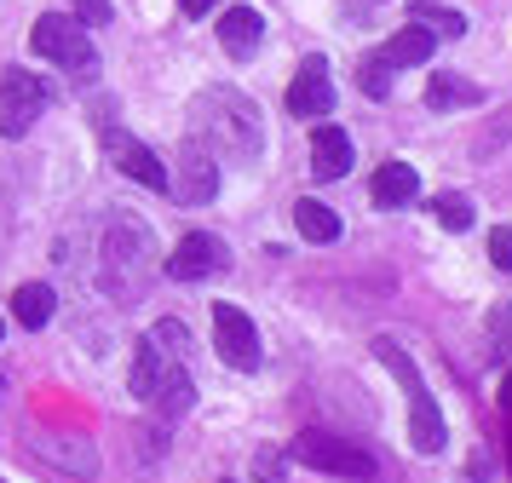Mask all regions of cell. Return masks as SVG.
<instances>
[{
    "label": "cell",
    "instance_id": "3957f363",
    "mask_svg": "<svg viewBox=\"0 0 512 483\" xmlns=\"http://www.w3.org/2000/svg\"><path fill=\"white\" fill-rule=\"evenodd\" d=\"M374 357L392 368L397 380H403V391H409V443H415L420 455H438L443 443H449V426H443V409L432 403V391H426V380H420V368L409 363V351H403L392 334H380V340H374Z\"/></svg>",
    "mask_w": 512,
    "mask_h": 483
},
{
    "label": "cell",
    "instance_id": "484cf974",
    "mask_svg": "<svg viewBox=\"0 0 512 483\" xmlns=\"http://www.w3.org/2000/svg\"><path fill=\"white\" fill-rule=\"evenodd\" d=\"M75 18L87 23V29H104V23L116 18V6L110 0H75Z\"/></svg>",
    "mask_w": 512,
    "mask_h": 483
},
{
    "label": "cell",
    "instance_id": "9c48e42d",
    "mask_svg": "<svg viewBox=\"0 0 512 483\" xmlns=\"http://www.w3.org/2000/svg\"><path fill=\"white\" fill-rule=\"evenodd\" d=\"M167 271L179 276V282H208V276L231 271V248H225L219 236H208V230H190L185 242L173 248V259H167Z\"/></svg>",
    "mask_w": 512,
    "mask_h": 483
},
{
    "label": "cell",
    "instance_id": "7402d4cb",
    "mask_svg": "<svg viewBox=\"0 0 512 483\" xmlns=\"http://www.w3.org/2000/svg\"><path fill=\"white\" fill-rule=\"evenodd\" d=\"M489 357H512V305H495L489 311Z\"/></svg>",
    "mask_w": 512,
    "mask_h": 483
},
{
    "label": "cell",
    "instance_id": "d6a6232c",
    "mask_svg": "<svg viewBox=\"0 0 512 483\" xmlns=\"http://www.w3.org/2000/svg\"><path fill=\"white\" fill-rule=\"evenodd\" d=\"M0 483H6V478H0Z\"/></svg>",
    "mask_w": 512,
    "mask_h": 483
},
{
    "label": "cell",
    "instance_id": "7a4b0ae2",
    "mask_svg": "<svg viewBox=\"0 0 512 483\" xmlns=\"http://www.w3.org/2000/svg\"><path fill=\"white\" fill-rule=\"evenodd\" d=\"M156 276H162V248H156L150 225L133 219V213L110 219L104 248H98V288L116 299V305H133V299H144V288Z\"/></svg>",
    "mask_w": 512,
    "mask_h": 483
},
{
    "label": "cell",
    "instance_id": "ffe728a7",
    "mask_svg": "<svg viewBox=\"0 0 512 483\" xmlns=\"http://www.w3.org/2000/svg\"><path fill=\"white\" fill-rule=\"evenodd\" d=\"M409 18L426 23L432 35H443V41H455V35H466V18L455 12V6H438V0H409Z\"/></svg>",
    "mask_w": 512,
    "mask_h": 483
},
{
    "label": "cell",
    "instance_id": "44dd1931",
    "mask_svg": "<svg viewBox=\"0 0 512 483\" xmlns=\"http://www.w3.org/2000/svg\"><path fill=\"white\" fill-rule=\"evenodd\" d=\"M432 213H438L443 230H472V219H478L472 196H455V190H449V196H438V202H432Z\"/></svg>",
    "mask_w": 512,
    "mask_h": 483
},
{
    "label": "cell",
    "instance_id": "4dcf8cb0",
    "mask_svg": "<svg viewBox=\"0 0 512 483\" xmlns=\"http://www.w3.org/2000/svg\"><path fill=\"white\" fill-rule=\"evenodd\" d=\"M0 334H6V322H0Z\"/></svg>",
    "mask_w": 512,
    "mask_h": 483
},
{
    "label": "cell",
    "instance_id": "4316f807",
    "mask_svg": "<svg viewBox=\"0 0 512 483\" xmlns=\"http://www.w3.org/2000/svg\"><path fill=\"white\" fill-rule=\"evenodd\" d=\"M489 259H495L501 271H512V225H495V230H489Z\"/></svg>",
    "mask_w": 512,
    "mask_h": 483
},
{
    "label": "cell",
    "instance_id": "ba28073f",
    "mask_svg": "<svg viewBox=\"0 0 512 483\" xmlns=\"http://www.w3.org/2000/svg\"><path fill=\"white\" fill-rule=\"evenodd\" d=\"M213 351L231 368H242V374L259 368V357H265V351H259V328L248 322L242 305H213Z\"/></svg>",
    "mask_w": 512,
    "mask_h": 483
},
{
    "label": "cell",
    "instance_id": "6da1fadb",
    "mask_svg": "<svg viewBox=\"0 0 512 483\" xmlns=\"http://www.w3.org/2000/svg\"><path fill=\"white\" fill-rule=\"evenodd\" d=\"M259 121H265L259 104L236 87H208L190 104V138L225 161H259V150H265V127Z\"/></svg>",
    "mask_w": 512,
    "mask_h": 483
},
{
    "label": "cell",
    "instance_id": "4fadbf2b",
    "mask_svg": "<svg viewBox=\"0 0 512 483\" xmlns=\"http://www.w3.org/2000/svg\"><path fill=\"white\" fill-rule=\"evenodd\" d=\"M311 173H317V179H346L351 173V138L340 133L334 121L311 133Z\"/></svg>",
    "mask_w": 512,
    "mask_h": 483
},
{
    "label": "cell",
    "instance_id": "1f68e13d",
    "mask_svg": "<svg viewBox=\"0 0 512 483\" xmlns=\"http://www.w3.org/2000/svg\"><path fill=\"white\" fill-rule=\"evenodd\" d=\"M219 483H231V478H219Z\"/></svg>",
    "mask_w": 512,
    "mask_h": 483
},
{
    "label": "cell",
    "instance_id": "52a82bcc",
    "mask_svg": "<svg viewBox=\"0 0 512 483\" xmlns=\"http://www.w3.org/2000/svg\"><path fill=\"white\" fill-rule=\"evenodd\" d=\"M167 190L179 196V202L202 207L219 196V167H213V150H202L196 138H185L179 144V156H173V167H167Z\"/></svg>",
    "mask_w": 512,
    "mask_h": 483
},
{
    "label": "cell",
    "instance_id": "ac0fdd59",
    "mask_svg": "<svg viewBox=\"0 0 512 483\" xmlns=\"http://www.w3.org/2000/svg\"><path fill=\"white\" fill-rule=\"evenodd\" d=\"M478 98H484V92L472 87L466 75H455V69H449V75H432V81H426V104H432V110H472Z\"/></svg>",
    "mask_w": 512,
    "mask_h": 483
},
{
    "label": "cell",
    "instance_id": "30bf717a",
    "mask_svg": "<svg viewBox=\"0 0 512 483\" xmlns=\"http://www.w3.org/2000/svg\"><path fill=\"white\" fill-rule=\"evenodd\" d=\"M104 150H110V161H116L133 184H144V190H167V161L156 156V150H144L133 133H116V127L104 121Z\"/></svg>",
    "mask_w": 512,
    "mask_h": 483
},
{
    "label": "cell",
    "instance_id": "f546056e",
    "mask_svg": "<svg viewBox=\"0 0 512 483\" xmlns=\"http://www.w3.org/2000/svg\"><path fill=\"white\" fill-rule=\"evenodd\" d=\"M501 409L512 414V368H507V380H501Z\"/></svg>",
    "mask_w": 512,
    "mask_h": 483
},
{
    "label": "cell",
    "instance_id": "277c9868",
    "mask_svg": "<svg viewBox=\"0 0 512 483\" xmlns=\"http://www.w3.org/2000/svg\"><path fill=\"white\" fill-rule=\"evenodd\" d=\"M29 52L47 58V64H58V69H70L81 87H93L98 81V52H93V41H87V23L81 18H64V12L35 18V29H29Z\"/></svg>",
    "mask_w": 512,
    "mask_h": 483
},
{
    "label": "cell",
    "instance_id": "d4e9b609",
    "mask_svg": "<svg viewBox=\"0 0 512 483\" xmlns=\"http://www.w3.org/2000/svg\"><path fill=\"white\" fill-rule=\"evenodd\" d=\"M254 483H288L282 449H259V455H254Z\"/></svg>",
    "mask_w": 512,
    "mask_h": 483
},
{
    "label": "cell",
    "instance_id": "7c38bea8",
    "mask_svg": "<svg viewBox=\"0 0 512 483\" xmlns=\"http://www.w3.org/2000/svg\"><path fill=\"white\" fill-rule=\"evenodd\" d=\"M259 41H265V18H259L254 6H231V12L219 18V46H225L231 58H254Z\"/></svg>",
    "mask_w": 512,
    "mask_h": 483
},
{
    "label": "cell",
    "instance_id": "9a60e30c",
    "mask_svg": "<svg viewBox=\"0 0 512 483\" xmlns=\"http://www.w3.org/2000/svg\"><path fill=\"white\" fill-rule=\"evenodd\" d=\"M432 46H438V35H432L426 23H415V29H397L374 58H380L386 69H409V64H426V58H432Z\"/></svg>",
    "mask_w": 512,
    "mask_h": 483
},
{
    "label": "cell",
    "instance_id": "d6986e66",
    "mask_svg": "<svg viewBox=\"0 0 512 483\" xmlns=\"http://www.w3.org/2000/svg\"><path fill=\"white\" fill-rule=\"evenodd\" d=\"M12 317L24 322V328H47L52 322V288L47 282H24V288L12 294Z\"/></svg>",
    "mask_w": 512,
    "mask_h": 483
},
{
    "label": "cell",
    "instance_id": "f1b7e54d",
    "mask_svg": "<svg viewBox=\"0 0 512 483\" xmlns=\"http://www.w3.org/2000/svg\"><path fill=\"white\" fill-rule=\"evenodd\" d=\"M179 12L185 18H202V12H213V0H179Z\"/></svg>",
    "mask_w": 512,
    "mask_h": 483
},
{
    "label": "cell",
    "instance_id": "5bb4252c",
    "mask_svg": "<svg viewBox=\"0 0 512 483\" xmlns=\"http://www.w3.org/2000/svg\"><path fill=\"white\" fill-rule=\"evenodd\" d=\"M144 403L162 414V420H179V414H185L190 403H196V386H190V374H185V363H179V357H173V363L162 368V380H156V391H150Z\"/></svg>",
    "mask_w": 512,
    "mask_h": 483
},
{
    "label": "cell",
    "instance_id": "603a6c76",
    "mask_svg": "<svg viewBox=\"0 0 512 483\" xmlns=\"http://www.w3.org/2000/svg\"><path fill=\"white\" fill-rule=\"evenodd\" d=\"M150 340H156V345H167V357H185V351H190L185 322H173V317H167V322H156V328H150Z\"/></svg>",
    "mask_w": 512,
    "mask_h": 483
},
{
    "label": "cell",
    "instance_id": "2e32d148",
    "mask_svg": "<svg viewBox=\"0 0 512 483\" xmlns=\"http://www.w3.org/2000/svg\"><path fill=\"white\" fill-rule=\"evenodd\" d=\"M420 196V173L409 161H386V167H374V202L380 207H409Z\"/></svg>",
    "mask_w": 512,
    "mask_h": 483
},
{
    "label": "cell",
    "instance_id": "8992f818",
    "mask_svg": "<svg viewBox=\"0 0 512 483\" xmlns=\"http://www.w3.org/2000/svg\"><path fill=\"white\" fill-rule=\"evenodd\" d=\"M52 92L41 75H29V69H6L0 75V133L6 138H24L41 115H47Z\"/></svg>",
    "mask_w": 512,
    "mask_h": 483
},
{
    "label": "cell",
    "instance_id": "83f0119b",
    "mask_svg": "<svg viewBox=\"0 0 512 483\" xmlns=\"http://www.w3.org/2000/svg\"><path fill=\"white\" fill-rule=\"evenodd\" d=\"M501 138H512V110H501V127H495V138H484V150H495Z\"/></svg>",
    "mask_w": 512,
    "mask_h": 483
},
{
    "label": "cell",
    "instance_id": "8fae6325",
    "mask_svg": "<svg viewBox=\"0 0 512 483\" xmlns=\"http://www.w3.org/2000/svg\"><path fill=\"white\" fill-rule=\"evenodd\" d=\"M288 110L305 121H323L334 110V81H328V58H305L300 75L288 81Z\"/></svg>",
    "mask_w": 512,
    "mask_h": 483
},
{
    "label": "cell",
    "instance_id": "5b68a950",
    "mask_svg": "<svg viewBox=\"0 0 512 483\" xmlns=\"http://www.w3.org/2000/svg\"><path fill=\"white\" fill-rule=\"evenodd\" d=\"M288 460H300L311 472H334V478H374V455L363 443H346V437L328 432H300L288 443Z\"/></svg>",
    "mask_w": 512,
    "mask_h": 483
},
{
    "label": "cell",
    "instance_id": "cb8c5ba5",
    "mask_svg": "<svg viewBox=\"0 0 512 483\" xmlns=\"http://www.w3.org/2000/svg\"><path fill=\"white\" fill-rule=\"evenodd\" d=\"M357 87L369 92V98H386V92H392V69L380 64V58H369V64L357 69Z\"/></svg>",
    "mask_w": 512,
    "mask_h": 483
},
{
    "label": "cell",
    "instance_id": "e0dca14e",
    "mask_svg": "<svg viewBox=\"0 0 512 483\" xmlns=\"http://www.w3.org/2000/svg\"><path fill=\"white\" fill-rule=\"evenodd\" d=\"M294 225H300V236L305 242H317V248H328V242H340V213L334 207H323V202H294Z\"/></svg>",
    "mask_w": 512,
    "mask_h": 483
}]
</instances>
